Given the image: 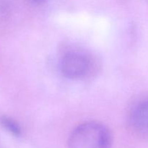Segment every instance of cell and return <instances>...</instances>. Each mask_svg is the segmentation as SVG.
<instances>
[{
	"instance_id": "6da1fadb",
	"label": "cell",
	"mask_w": 148,
	"mask_h": 148,
	"mask_svg": "<svg viewBox=\"0 0 148 148\" xmlns=\"http://www.w3.org/2000/svg\"><path fill=\"white\" fill-rule=\"evenodd\" d=\"M108 129L97 121L82 123L74 129L68 139V148H111Z\"/></svg>"
},
{
	"instance_id": "7a4b0ae2",
	"label": "cell",
	"mask_w": 148,
	"mask_h": 148,
	"mask_svg": "<svg viewBox=\"0 0 148 148\" xmlns=\"http://www.w3.org/2000/svg\"><path fill=\"white\" fill-rule=\"evenodd\" d=\"M90 68L91 61L89 56L77 51L65 53L60 62L62 75L72 79L85 77L89 73Z\"/></svg>"
},
{
	"instance_id": "3957f363",
	"label": "cell",
	"mask_w": 148,
	"mask_h": 148,
	"mask_svg": "<svg viewBox=\"0 0 148 148\" xmlns=\"http://www.w3.org/2000/svg\"><path fill=\"white\" fill-rule=\"evenodd\" d=\"M129 119L134 132L143 137H148V99L140 101L133 107Z\"/></svg>"
},
{
	"instance_id": "277c9868",
	"label": "cell",
	"mask_w": 148,
	"mask_h": 148,
	"mask_svg": "<svg viewBox=\"0 0 148 148\" xmlns=\"http://www.w3.org/2000/svg\"><path fill=\"white\" fill-rule=\"evenodd\" d=\"M1 124L7 131L16 137H19L21 134V129L19 124L12 119L8 117H2L1 119Z\"/></svg>"
},
{
	"instance_id": "5b68a950",
	"label": "cell",
	"mask_w": 148,
	"mask_h": 148,
	"mask_svg": "<svg viewBox=\"0 0 148 148\" xmlns=\"http://www.w3.org/2000/svg\"><path fill=\"white\" fill-rule=\"evenodd\" d=\"M31 1L36 4H43L47 2L49 0H31Z\"/></svg>"
}]
</instances>
